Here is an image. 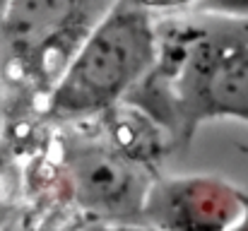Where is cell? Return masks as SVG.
<instances>
[{"instance_id":"obj_1","label":"cell","mask_w":248,"mask_h":231,"mask_svg":"<svg viewBox=\"0 0 248 231\" xmlns=\"http://www.w3.org/2000/svg\"><path fill=\"white\" fill-rule=\"evenodd\" d=\"M157 63L125 99L188 147L205 121L248 123V15H215L171 36L157 27Z\"/></svg>"},{"instance_id":"obj_7","label":"cell","mask_w":248,"mask_h":231,"mask_svg":"<svg viewBox=\"0 0 248 231\" xmlns=\"http://www.w3.org/2000/svg\"><path fill=\"white\" fill-rule=\"evenodd\" d=\"M0 121H2V84H0Z\"/></svg>"},{"instance_id":"obj_6","label":"cell","mask_w":248,"mask_h":231,"mask_svg":"<svg viewBox=\"0 0 248 231\" xmlns=\"http://www.w3.org/2000/svg\"><path fill=\"white\" fill-rule=\"evenodd\" d=\"M229 231H248V190H241V217Z\"/></svg>"},{"instance_id":"obj_4","label":"cell","mask_w":248,"mask_h":231,"mask_svg":"<svg viewBox=\"0 0 248 231\" xmlns=\"http://www.w3.org/2000/svg\"><path fill=\"white\" fill-rule=\"evenodd\" d=\"M241 217V188L217 176H155L142 224L157 231H229Z\"/></svg>"},{"instance_id":"obj_8","label":"cell","mask_w":248,"mask_h":231,"mask_svg":"<svg viewBox=\"0 0 248 231\" xmlns=\"http://www.w3.org/2000/svg\"><path fill=\"white\" fill-rule=\"evenodd\" d=\"M239 150H241L244 154H248V147H246V145H239Z\"/></svg>"},{"instance_id":"obj_5","label":"cell","mask_w":248,"mask_h":231,"mask_svg":"<svg viewBox=\"0 0 248 231\" xmlns=\"http://www.w3.org/2000/svg\"><path fill=\"white\" fill-rule=\"evenodd\" d=\"M84 231H157L147 224H104V222H92Z\"/></svg>"},{"instance_id":"obj_2","label":"cell","mask_w":248,"mask_h":231,"mask_svg":"<svg viewBox=\"0 0 248 231\" xmlns=\"http://www.w3.org/2000/svg\"><path fill=\"white\" fill-rule=\"evenodd\" d=\"M157 24L142 2H111L48 96V113L82 121L111 113L157 63Z\"/></svg>"},{"instance_id":"obj_3","label":"cell","mask_w":248,"mask_h":231,"mask_svg":"<svg viewBox=\"0 0 248 231\" xmlns=\"http://www.w3.org/2000/svg\"><path fill=\"white\" fill-rule=\"evenodd\" d=\"M73 198L104 224H142V202L152 169L113 145H73L65 152Z\"/></svg>"}]
</instances>
